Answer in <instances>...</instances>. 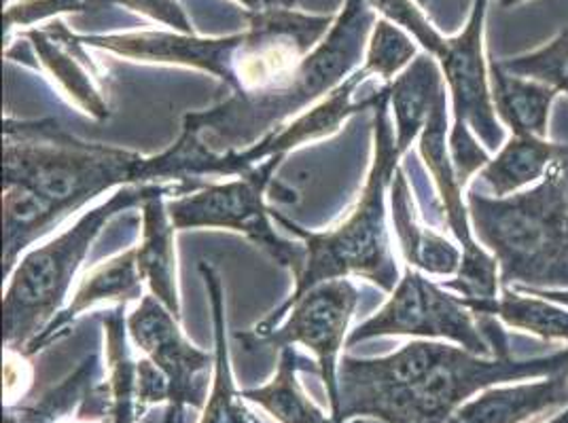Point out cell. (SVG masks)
<instances>
[{
    "label": "cell",
    "instance_id": "obj_23",
    "mask_svg": "<svg viewBox=\"0 0 568 423\" xmlns=\"http://www.w3.org/2000/svg\"><path fill=\"white\" fill-rule=\"evenodd\" d=\"M568 146L535 136H511L497 157L481 167V183L495 197H509L520 188L541 183Z\"/></svg>",
    "mask_w": 568,
    "mask_h": 423
},
{
    "label": "cell",
    "instance_id": "obj_11",
    "mask_svg": "<svg viewBox=\"0 0 568 423\" xmlns=\"http://www.w3.org/2000/svg\"><path fill=\"white\" fill-rule=\"evenodd\" d=\"M450 130H448V102L442 92L433 104L425 130L418 138V151L433 183L439 190V202L446 225L463 246V262L450 282H442L446 290H454L465 299H497L500 288L498 262L490 257L474 237L469 208L463 202V185L458 183L450 157Z\"/></svg>",
    "mask_w": 568,
    "mask_h": 423
},
{
    "label": "cell",
    "instance_id": "obj_28",
    "mask_svg": "<svg viewBox=\"0 0 568 423\" xmlns=\"http://www.w3.org/2000/svg\"><path fill=\"white\" fill-rule=\"evenodd\" d=\"M118 4V0H20L4 11L7 32L16 25H32L60 13H94Z\"/></svg>",
    "mask_w": 568,
    "mask_h": 423
},
{
    "label": "cell",
    "instance_id": "obj_13",
    "mask_svg": "<svg viewBox=\"0 0 568 423\" xmlns=\"http://www.w3.org/2000/svg\"><path fill=\"white\" fill-rule=\"evenodd\" d=\"M372 76V71L363 64V69L353 72L342 85H337L332 94L327 95L321 104L310 109L308 113L293 118L278 132L265 136L255 146L240 151V153H225V176H244L255 165L263 164L274 157H286L288 151L297 148L316 138H325L339 130V125L361 111L376 109L379 97L386 94L388 83L372 87L365 95H358V87Z\"/></svg>",
    "mask_w": 568,
    "mask_h": 423
},
{
    "label": "cell",
    "instance_id": "obj_12",
    "mask_svg": "<svg viewBox=\"0 0 568 423\" xmlns=\"http://www.w3.org/2000/svg\"><path fill=\"white\" fill-rule=\"evenodd\" d=\"M128 332L170 383V406L166 420L183 423V409H204L209 400V373L214 369V355L191 345L181 332L179 320L153 295L142 297L141 306L128 316Z\"/></svg>",
    "mask_w": 568,
    "mask_h": 423
},
{
    "label": "cell",
    "instance_id": "obj_36",
    "mask_svg": "<svg viewBox=\"0 0 568 423\" xmlns=\"http://www.w3.org/2000/svg\"><path fill=\"white\" fill-rule=\"evenodd\" d=\"M168 423V422H166Z\"/></svg>",
    "mask_w": 568,
    "mask_h": 423
},
{
    "label": "cell",
    "instance_id": "obj_17",
    "mask_svg": "<svg viewBox=\"0 0 568 423\" xmlns=\"http://www.w3.org/2000/svg\"><path fill=\"white\" fill-rule=\"evenodd\" d=\"M568 406V371L539 381L488 388L465 402L454 420L458 423H528Z\"/></svg>",
    "mask_w": 568,
    "mask_h": 423
},
{
    "label": "cell",
    "instance_id": "obj_21",
    "mask_svg": "<svg viewBox=\"0 0 568 423\" xmlns=\"http://www.w3.org/2000/svg\"><path fill=\"white\" fill-rule=\"evenodd\" d=\"M488 72L493 104L500 121L511 127L514 136L545 138L549 109L560 92L505 71L497 60L490 62Z\"/></svg>",
    "mask_w": 568,
    "mask_h": 423
},
{
    "label": "cell",
    "instance_id": "obj_25",
    "mask_svg": "<svg viewBox=\"0 0 568 423\" xmlns=\"http://www.w3.org/2000/svg\"><path fill=\"white\" fill-rule=\"evenodd\" d=\"M102 324L106 332V369L109 383L113 390L115 423H136L144 415L136 400V362L128 343V318L125 306L113 307L102 313Z\"/></svg>",
    "mask_w": 568,
    "mask_h": 423
},
{
    "label": "cell",
    "instance_id": "obj_5",
    "mask_svg": "<svg viewBox=\"0 0 568 423\" xmlns=\"http://www.w3.org/2000/svg\"><path fill=\"white\" fill-rule=\"evenodd\" d=\"M477 239L498 262L500 288L568 286V148L549 174L514 197L469 193Z\"/></svg>",
    "mask_w": 568,
    "mask_h": 423
},
{
    "label": "cell",
    "instance_id": "obj_22",
    "mask_svg": "<svg viewBox=\"0 0 568 423\" xmlns=\"http://www.w3.org/2000/svg\"><path fill=\"white\" fill-rule=\"evenodd\" d=\"M316 373L321 376L318 362L308 360L295 350V345L281 350L278 371L267 385L244 390L242 396L260 404L278 423H333L312 400L304 394L297 373Z\"/></svg>",
    "mask_w": 568,
    "mask_h": 423
},
{
    "label": "cell",
    "instance_id": "obj_35",
    "mask_svg": "<svg viewBox=\"0 0 568 423\" xmlns=\"http://www.w3.org/2000/svg\"><path fill=\"white\" fill-rule=\"evenodd\" d=\"M503 7H511V4H518L521 0H498Z\"/></svg>",
    "mask_w": 568,
    "mask_h": 423
},
{
    "label": "cell",
    "instance_id": "obj_29",
    "mask_svg": "<svg viewBox=\"0 0 568 423\" xmlns=\"http://www.w3.org/2000/svg\"><path fill=\"white\" fill-rule=\"evenodd\" d=\"M118 4L142 16H149L151 20L170 25L181 34H193L190 18L176 0H118Z\"/></svg>",
    "mask_w": 568,
    "mask_h": 423
},
{
    "label": "cell",
    "instance_id": "obj_27",
    "mask_svg": "<svg viewBox=\"0 0 568 423\" xmlns=\"http://www.w3.org/2000/svg\"><path fill=\"white\" fill-rule=\"evenodd\" d=\"M500 66L511 74H518L530 81H539L558 92L568 87V30H562L551 43L526 53L520 58L500 62Z\"/></svg>",
    "mask_w": 568,
    "mask_h": 423
},
{
    "label": "cell",
    "instance_id": "obj_6",
    "mask_svg": "<svg viewBox=\"0 0 568 423\" xmlns=\"http://www.w3.org/2000/svg\"><path fill=\"white\" fill-rule=\"evenodd\" d=\"M164 185L118 188L111 199L85 212L71 229L26 252L9 276L2 297V343L9 352L22 355L30 341L62 309L72 280L100 231L119 214L141 208L144 199Z\"/></svg>",
    "mask_w": 568,
    "mask_h": 423
},
{
    "label": "cell",
    "instance_id": "obj_8",
    "mask_svg": "<svg viewBox=\"0 0 568 423\" xmlns=\"http://www.w3.org/2000/svg\"><path fill=\"white\" fill-rule=\"evenodd\" d=\"M488 0H475L465 30L446 39L430 24L420 9L403 16L402 25L439 62L454 106V127L474 130L488 151H500L505 132L498 123L490 92V72L484 62V20Z\"/></svg>",
    "mask_w": 568,
    "mask_h": 423
},
{
    "label": "cell",
    "instance_id": "obj_2",
    "mask_svg": "<svg viewBox=\"0 0 568 423\" xmlns=\"http://www.w3.org/2000/svg\"><path fill=\"white\" fill-rule=\"evenodd\" d=\"M403 153L395 141V123L390 117V83L386 94L379 97L374 109V162L367 174L365 188L346 220L332 231L316 234L308 231L295 220L286 218L283 212L272 210L274 223L288 234L302 239L308 250V259L295 288L283 306L267 313L265 320L248 337H261L276 329L283 322L288 307L310 288L339 278H365L379 286L384 292H393L399 283V267L393 257L390 236L386 227V193L399 169Z\"/></svg>",
    "mask_w": 568,
    "mask_h": 423
},
{
    "label": "cell",
    "instance_id": "obj_9",
    "mask_svg": "<svg viewBox=\"0 0 568 423\" xmlns=\"http://www.w3.org/2000/svg\"><path fill=\"white\" fill-rule=\"evenodd\" d=\"M420 337L448 339L467 352L495 358V350L481 332L479 320L460 297L450 295L442 283L430 282L418 269L407 267L390 299L376 316L351 330L346 345L376 337Z\"/></svg>",
    "mask_w": 568,
    "mask_h": 423
},
{
    "label": "cell",
    "instance_id": "obj_30",
    "mask_svg": "<svg viewBox=\"0 0 568 423\" xmlns=\"http://www.w3.org/2000/svg\"><path fill=\"white\" fill-rule=\"evenodd\" d=\"M136 400L142 413L149 404L170 400V383L166 375L146 355L136 362Z\"/></svg>",
    "mask_w": 568,
    "mask_h": 423
},
{
    "label": "cell",
    "instance_id": "obj_10",
    "mask_svg": "<svg viewBox=\"0 0 568 423\" xmlns=\"http://www.w3.org/2000/svg\"><path fill=\"white\" fill-rule=\"evenodd\" d=\"M358 299V288L348 278L318 283L288 307V318L281 327L261 337L236 332V341L244 343L246 350L260 345L278 350L302 345L314 353L332 404L333 423H339V352L348 339Z\"/></svg>",
    "mask_w": 568,
    "mask_h": 423
},
{
    "label": "cell",
    "instance_id": "obj_31",
    "mask_svg": "<svg viewBox=\"0 0 568 423\" xmlns=\"http://www.w3.org/2000/svg\"><path fill=\"white\" fill-rule=\"evenodd\" d=\"M514 290L521 292V295H535V297H541L545 301H551V303L568 307L567 288H528V286H514Z\"/></svg>",
    "mask_w": 568,
    "mask_h": 423
},
{
    "label": "cell",
    "instance_id": "obj_1",
    "mask_svg": "<svg viewBox=\"0 0 568 423\" xmlns=\"http://www.w3.org/2000/svg\"><path fill=\"white\" fill-rule=\"evenodd\" d=\"M246 20L244 32L219 39L181 32H130L79 37V41L136 62L209 72L230 87V95L248 97L284 87L333 25L329 16H304L293 9L246 13Z\"/></svg>",
    "mask_w": 568,
    "mask_h": 423
},
{
    "label": "cell",
    "instance_id": "obj_24",
    "mask_svg": "<svg viewBox=\"0 0 568 423\" xmlns=\"http://www.w3.org/2000/svg\"><path fill=\"white\" fill-rule=\"evenodd\" d=\"M460 301L474 313H484L503 320L511 329H521L539 334L547 341H567L568 343V307L545 301L541 297L516 292L511 288H503L497 299H465Z\"/></svg>",
    "mask_w": 568,
    "mask_h": 423
},
{
    "label": "cell",
    "instance_id": "obj_20",
    "mask_svg": "<svg viewBox=\"0 0 568 423\" xmlns=\"http://www.w3.org/2000/svg\"><path fill=\"white\" fill-rule=\"evenodd\" d=\"M446 92V81L433 55H416L414 62L390 81V111L395 141L403 155L420 138L435 100Z\"/></svg>",
    "mask_w": 568,
    "mask_h": 423
},
{
    "label": "cell",
    "instance_id": "obj_19",
    "mask_svg": "<svg viewBox=\"0 0 568 423\" xmlns=\"http://www.w3.org/2000/svg\"><path fill=\"white\" fill-rule=\"evenodd\" d=\"M197 269H200L202 280L206 286L214 327L213 390L206 400L204 415L200 423H263L244 404V396H242V392H237L234 375H232L223 280L211 262H200Z\"/></svg>",
    "mask_w": 568,
    "mask_h": 423
},
{
    "label": "cell",
    "instance_id": "obj_16",
    "mask_svg": "<svg viewBox=\"0 0 568 423\" xmlns=\"http://www.w3.org/2000/svg\"><path fill=\"white\" fill-rule=\"evenodd\" d=\"M22 37L30 41L49 76L85 115L98 121L111 117V104L90 72L92 64L79 37H72L62 22L49 25L48 30H28Z\"/></svg>",
    "mask_w": 568,
    "mask_h": 423
},
{
    "label": "cell",
    "instance_id": "obj_4",
    "mask_svg": "<svg viewBox=\"0 0 568 423\" xmlns=\"http://www.w3.org/2000/svg\"><path fill=\"white\" fill-rule=\"evenodd\" d=\"M2 185H22L69 218L111 188L153 185L149 157L81 141L55 118H4Z\"/></svg>",
    "mask_w": 568,
    "mask_h": 423
},
{
    "label": "cell",
    "instance_id": "obj_7",
    "mask_svg": "<svg viewBox=\"0 0 568 423\" xmlns=\"http://www.w3.org/2000/svg\"><path fill=\"white\" fill-rule=\"evenodd\" d=\"M283 157L255 165L244 176L230 183H206L197 190L172 197L168 202L170 218L179 229H227L242 234L276 260L295 278L304 271L308 250L293 244L274 229L272 210L265 204V193Z\"/></svg>",
    "mask_w": 568,
    "mask_h": 423
},
{
    "label": "cell",
    "instance_id": "obj_26",
    "mask_svg": "<svg viewBox=\"0 0 568 423\" xmlns=\"http://www.w3.org/2000/svg\"><path fill=\"white\" fill-rule=\"evenodd\" d=\"M412 58H416L412 34L386 18L378 20L365 53V66L372 74L379 76L384 83H390L414 62Z\"/></svg>",
    "mask_w": 568,
    "mask_h": 423
},
{
    "label": "cell",
    "instance_id": "obj_14",
    "mask_svg": "<svg viewBox=\"0 0 568 423\" xmlns=\"http://www.w3.org/2000/svg\"><path fill=\"white\" fill-rule=\"evenodd\" d=\"M200 180H179L166 183L141 206L142 237L136 248V265L142 282L149 286L151 295L170 309V313L181 322V299L176 283V227L170 218L168 197H179L191 190L204 187Z\"/></svg>",
    "mask_w": 568,
    "mask_h": 423
},
{
    "label": "cell",
    "instance_id": "obj_32",
    "mask_svg": "<svg viewBox=\"0 0 568 423\" xmlns=\"http://www.w3.org/2000/svg\"><path fill=\"white\" fill-rule=\"evenodd\" d=\"M246 7V13H261L270 9H293L297 0H237Z\"/></svg>",
    "mask_w": 568,
    "mask_h": 423
},
{
    "label": "cell",
    "instance_id": "obj_33",
    "mask_svg": "<svg viewBox=\"0 0 568 423\" xmlns=\"http://www.w3.org/2000/svg\"><path fill=\"white\" fill-rule=\"evenodd\" d=\"M450 423H458L456 422V420H452ZM547 423H568V406L567 409H562V411H560V413H556V415H554V417H551V420H549V422Z\"/></svg>",
    "mask_w": 568,
    "mask_h": 423
},
{
    "label": "cell",
    "instance_id": "obj_18",
    "mask_svg": "<svg viewBox=\"0 0 568 423\" xmlns=\"http://www.w3.org/2000/svg\"><path fill=\"white\" fill-rule=\"evenodd\" d=\"M390 218L403 259L407 260L412 269L442 278L458 274L463 262V250H458L446 237L426 229L418 223L412 190L403 167L397 169L390 185Z\"/></svg>",
    "mask_w": 568,
    "mask_h": 423
},
{
    "label": "cell",
    "instance_id": "obj_3",
    "mask_svg": "<svg viewBox=\"0 0 568 423\" xmlns=\"http://www.w3.org/2000/svg\"><path fill=\"white\" fill-rule=\"evenodd\" d=\"M369 0H346L325 39L310 51L284 87L270 94L230 95L211 111L190 113L183 130L191 132L211 153H240L278 132L312 102L332 94L355 71L376 25Z\"/></svg>",
    "mask_w": 568,
    "mask_h": 423
},
{
    "label": "cell",
    "instance_id": "obj_34",
    "mask_svg": "<svg viewBox=\"0 0 568 423\" xmlns=\"http://www.w3.org/2000/svg\"><path fill=\"white\" fill-rule=\"evenodd\" d=\"M416 2H418L423 9H428V7H433V4H435V0H416Z\"/></svg>",
    "mask_w": 568,
    "mask_h": 423
},
{
    "label": "cell",
    "instance_id": "obj_15",
    "mask_svg": "<svg viewBox=\"0 0 568 423\" xmlns=\"http://www.w3.org/2000/svg\"><path fill=\"white\" fill-rule=\"evenodd\" d=\"M142 278L136 265V248H130L118 257L94 267L72 295V301L64 309H60L53 320L49 322L43 332H39L30 345L26 348L22 358H30L34 353L45 350L69 334L72 322L98 303L115 301L118 306H128L130 301L142 299Z\"/></svg>",
    "mask_w": 568,
    "mask_h": 423
}]
</instances>
